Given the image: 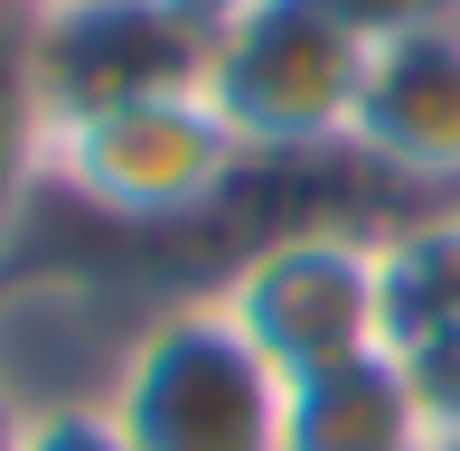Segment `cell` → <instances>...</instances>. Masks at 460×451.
<instances>
[{"label":"cell","instance_id":"1","mask_svg":"<svg viewBox=\"0 0 460 451\" xmlns=\"http://www.w3.org/2000/svg\"><path fill=\"white\" fill-rule=\"evenodd\" d=\"M103 404L132 451H291V385L226 320L217 292L141 311Z\"/></svg>","mask_w":460,"mask_h":451},{"label":"cell","instance_id":"2","mask_svg":"<svg viewBox=\"0 0 460 451\" xmlns=\"http://www.w3.org/2000/svg\"><path fill=\"white\" fill-rule=\"evenodd\" d=\"M367 57L320 0H263L207 38V104L244 141V160H329L358 141Z\"/></svg>","mask_w":460,"mask_h":451},{"label":"cell","instance_id":"3","mask_svg":"<svg viewBox=\"0 0 460 451\" xmlns=\"http://www.w3.org/2000/svg\"><path fill=\"white\" fill-rule=\"evenodd\" d=\"M282 385L385 348V226H282L207 282Z\"/></svg>","mask_w":460,"mask_h":451},{"label":"cell","instance_id":"4","mask_svg":"<svg viewBox=\"0 0 460 451\" xmlns=\"http://www.w3.org/2000/svg\"><path fill=\"white\" fill-rule=\"evenodd\" d=\"M235 170H254V160L217 122L207 85L103 104L48 132V189H66L75 208H94L113 226H188L235 189Z\"/></svg>","mask_w":460,"mask_h":451},{"label":"cell","instance_id":"5","mask_svg":"<svg viewBox=\"0 0 460 451\" xmlns=\"http://www.w3.org/2000/svg\"><path fill=\"white\" fill-rule=\"evenodd\" d=\"M198 75H207V38L179 29L160 0H57V10H38V113H48V132L103 104L179 94Z\"/></svg>","mask_w":460,"mask_h":451},{"label":"cell","instance_id":"6","mask_svg":"<svg viewBox=\"0 0 460 451\" xmlns=\"http://www.w3.org/2000/svg\"><path fill=\"white\" fill-rule=\"evenodd\" d=\"M348 151L404 189L460 198V29L367 57V104H358Z\"/></svg>","mask_w":460,"mask_h":451},{"label":"cell","instance_id":"7","mask_svg":"<svg viewBox=\"0 0 460 451\" xmlns=\"http://www.w3.org/2000/svg\"><path fill=\"white\" fill-rule=\"evenodd\" d=\"M385 358L423 385L432 423H460V198L385 226Z\"/></svg>","mask_w":460,"mask_h":451},{"label":"cell","instance_id":"8","mask_svg":"<svg viewBox=\"0 0 460 451\" xmlns=\"http://www.w3.org/2000/svg\"><path fill=\"white\" fill-rule=\"evenodd\" d=\"M432 404L385 348L291 385V451H432Z\"/></svg>","mask_w":460,"mask_h":451},{"label":"cell","instance_id":"9","mask_svg":"<svg viewBox=\"0 0 460 451\" xmlns=\"http://www.w3.org/2000/svg\"><path fill=\"white\" fill-rule=\"evenodd\" d=\"M48 179V113H38V10L0 0V244L29 189Z\"/></svg>","mask_w":460,"mask_h":451},{"label":"cell","instance_id":"10","mask_svg":"<svg viewBox=\"0 0 460 451\" xmlns=\"http://www.w3.org/2000/svg\"><path fill=\"white\" fill-rule=\"evenodd\" d=\"M358 48H404V38H442L460 29V0H320Z\"/></svg>","mask_w":460,"mask_h":451},{"label":"cell","instance_id":"11","mask_svg":"<svg viewBox=\"0 0 460 451\" xmlns=\"http://www.w3.org/2000/svg\"><path fill=\"white\" fill-rule=\"evenodd\" d=\"M19 451H132L113 404H38L19 414Z\"/></svg>","mask_w":460,"mask_h":451},{"label":"cell","instance_id":"12","mask_svg":"<svg viewBox=\"0 0 460 451\" xmlns=\"http://www.w3.org/2000/svg\"><path fill=\"white\" fill-rule=\"evenodd\" d=\"M160 10H170L179 29H198V38H217V29H235L244 10H263V0H160Z\"/></svg>","mask_w":460,"mask_h":451},{"label":"cell","instance_id":"13","mask_svg":"<svg viewBox=\"0 0 460 451\" xmlns=\"http://www.w3.org/2000/svg\"><path fill=\"white\" fill-rule=\"evenodd\" d=\"M0 451H19V404L0 395Z\"/></svg>","mask_w":460,"mask_h":451},{"label":"cell","instance_id":"14","mask_svg":"<svg viewBox=\"0 0 460 451\" xmlns=\"http://www.w3.org/2000/svg\"><path fill=\"white\" fill-rule=\"evenodd\" d=\"M432 451H460V423H442V433H432Z\"/></svg>","mask_w":460,"mask_h":451},{"label":"cell","instance_id":"15","mask_svg":"<svg viewBox=\"0 0 460 451\" xmlns=\"http://www.w3.org/2000/svg\"><path fill=\"white\" fill-rule=\"evenodd\" d=\"M29 10H57V0H29Z\"/></svg>","mask_w":460,"mask_h":451}]
</instances>
